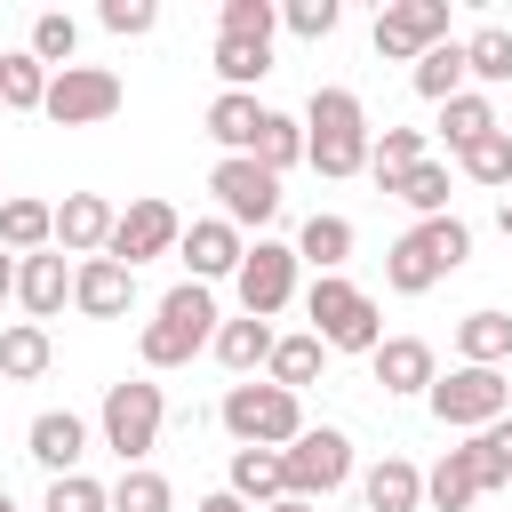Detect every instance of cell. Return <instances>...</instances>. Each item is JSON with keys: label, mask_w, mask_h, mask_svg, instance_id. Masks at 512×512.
<instances>
[{"label": "cell", "mask_w": 512, "mask_h": 512, "mask_svg": "<svg viewBox=\"0 0 512 512\" xmlns=\"http://www.w3.org/2000/svg\"><path fill=\"white\" fill-rule=\"evenodd\" d=\"M304 160L320 176H360L368 168V112L352 88H312L304 104Z\"/></svg>", "instance_id": "obj_1"}, {"label": "cell", "mask_w": 512, "mask_h": 512, "mask_svg": "<svg viewBox=\"0 0 512 512\" xmlns=\"http://www.w3.org/2000/svg\"><path fill=\"white\" fill-rule=\"evenodd\" d=\"M464 256H472V232H464L456 216H424L416 232L392 240V256H384V288H392V296H424V288H440Z\"/></svg>", "instance_id": "obj_2"}, {"label": "cell", "mask_w": 512, "mask_h": 512, "mask_svg": "<svg viewBox=\"0 0 512 512\" xmlns=\"http://www.w3.org/2000/svg\"><path fill=\"white\" fill-rule=\"evenodd\" d=\"M208 336H216V296H208L200 280H176V288L160 296V320H144L136 352H144V368H184Z\"/></svg>", "instance_id": "obj_3"}, {"label": "cell", "mask_w": 512, "mask_h": 512, "mask_svg": "<svg viewBox=\"0 0 512 512\" xmlns=\"http://www.w3.org/2000/svg\"><path fill=\"white\" fill-rule=\"evenodd\" d=\"M304 320L328 352H376L384 344V320H376V296H360L344 272H320L312 296H304Z\"/></svg>", "instance_id": "obj_4"}, {"label": "cell", "mask_w": 512, "mask_h": 512, "mask_svg": "<svg viewBox=\"0 0 512 512\" xmlns=\"http://www.w3.org/2000/svg\"><path fill=\"white\" fill-rule=\"evenodd\" d=\"M96 424H104V448L120 456V472H128V464H144V456L160 448L168 400H160V384L128 376V384H104V408H96Z\"/></svg>", "instance_id": "obj_5"}, {"label": "cell", "mask_w": 512, "mask_h": 512, "mask_svg": "<svg viewBox=\"0 0 512 512\" xmlns=\"http://www.w3.org/2000/svg\"><path fill=\"white\" fill-rule=\"evenodd\" d=\"M424 400L448 432H488L496 416H512V376L504 368H448V376H432Z\"/></svg>", "instance_id": "obj_6"}, {"label": "cell", "mask_w": 512, "mask_h": 512, "mask_svg": "<svg viewBox=\"0 0 512 512\" xmlns=\"http://www.w3.org/2000/svg\"><path fill=\"white\" fill-rule=\"evenodd\" d=\"M216 416H224V432H232L240 448H288V440L304 432V408H296V392H280V384H232Z\"/></svg>", "instance_id": "obj_7"}, {"label": "cell", "mask_w": 512, "mask_h": 512, "mask_svg": "<svg viewBox=\"0 0 512 512\" xmlns=\"http://www.w3.org/2000/svg\"><path fill=\"white\" fill-rule=\"evenodd\" d=\"M280 472H288V496L320 504V496H336V488L352 480V440H344L336 424H304V432L280 448Z\"/></svg>", "instance_id": "obj_8"}, {"label": "cell", "mask_w": 512, "mask_h": 512, "mask_svg": "<svg viewBox=\"0 0 512 512\" xmlns=\"http://www.w3.org/2000/svg\"><path fill=\"white\" fill-rule=\"evenodd\" d=\"M120 72L112 64H64V72H48V96H40V112L56 120V128H96V120H112L120 112Z\"/></svg>", "instance_id": "obj_9"}, {"label": "cell", "mask_w": 512, "mask_h": 512, "mask_svg": "<svg viewBox=\"0 0 512 512\" xmlns=\"http://www.w3.org/2000/svg\"><path fill=\"white\" fill-rule=\"evenodd\" d=\"M176 240H184V216H176L168 200H128V208L112 216V240H104V256L136 272V264H152V256H168Z\"/></svg>", "instance_id": "obj_10"}, {"label": "cell", "mask_w": 512, "mask_h": 512, "mask_svg": "<svg viewBox=\"0 0 512 512\" xmlns=\"http://www.w3.org/2000/svg\"><path fill=\"white\" fill-rule=\"evenodd\" d=\"M208 192H216V208H224V224L240 232V224H272L280 216V176L272 168H256V160H216L208 168Z\"/></svg>", "instance_id": "obj_11"}, {"label": "cell", "mask_w": 512, "mask_h": 512, "mask_svg": "<svg viewBox=\"0 0 512 512\" xmlns=\"http://www.w3.org/2000/svg\"><path fill=\"white\" fill-rule=\"evenodd\" d=\"M232 288H240V312H248V320H272V312H288V296H296V248H280V240H256V248L240 256Z\"/></svg>", "instance_id": "obj_12"}, {"label": "cell", "mask_w": 512, "mask_h": 512, "mask_svg": "<svg viewBox=\"0 0 512 512\" xmlns=\"http://www.w3.org/2000/svg\"><path fill=\"white\" fill-rule=\"evenodd\" d=\"M440 40H448V0H392L376 16V56H392V64H416Z\"/></svg>", "instance_id": "obj_13"}, {"label": "cell", "mask_w": 512, "mask_h": 512, "mask_svg": "<svg viewBox=\"0 0 512 512\" xmlns=\"http://www.w3.org/2000/svg\"><path fill=\"white\" fill-rule=\"evenodd\" d=\"M176 256H184V272L208 288V280H232L240 272V256H248V240L224 224V216H200V224H184V240H176Z\"/></svg>", "instance_id": "obj_14"}, {"label": "cell", "mask_w": 512, "mask_h": 512, "mask_svg": "<svg viewBox=\"0 0 512 512\" xmlns=\"http://www.w3.org/2000/svg\"><path fill=\"white\" fill-rule=\"evenodd\" d=\"M72 304H80L88 320H120V312L136 304V272L112 264V256H80V264H72Z\"/></svg>", "instance_id": "obj_15"}, {"label": "cell", "mask_w": 512, "mask_h": 512, "mask_svg": "<svg viewBox=\"0 0 512 512\" xmlns=\"http://www.w3.org/2000/svg\"><path fill=\"white\" fill-rule=\"evenodd\" d=\"M24 456L48 464V480H64V472H80V456H88V424H80L72 408H40L32 432H24Z\"/></svg>", "instance_id": "obj_16"}, {"label": "cell", "mask_w": 512, "mask_h": 512, "mask_svg": "<svg viewBox=\"0 0 512 512\" xmlns=\"http://www.w3.org/2000/svg\"><path fill=\"white\" fill-rule=\"evenodd\" d=\"M16 304H24L32 320H56V312L72 304V264H64V248L16 256Z\"/></svg>", "instance_id": "obj_17"}, {"label": "cell", "mask_w": 512, "mask_h": 512, "mask_svg": "<svg viewBox=\"0 0 512 512\" xmlns=\"http://www.w3.org/2000/svg\"><path fill=\"white\" fill-rule=\"evenodd\" d=\"M112 200L104 192H64V208H56V248L64 256H104V240H112Z\"/></svg>", "instance_id": "obj_18"}, {"label": "cell", "mask_w": 512, "mask_h": 512, "mask_svg": "<svg viewBox=\"0 0 512 512\" xmlns=\"http://www.w3.org/2000/svg\"><path fill=\"white\" fill-rule=\"evenodd\" d=\"M264 120H272V104H256V96H240V88H224V96L208 104V136L224 144V160H248L256 136H264Z\"/></svg>", "instance_id": "obj_19"}, {"label": "cell", "mask_w": 512, "mask_h": 512, "mask_svg": "<svg viewBox=\"0 0 512 512\" xmlns=\"http://www.w3.org/2000/svg\"><path fill=\"white\" fill-rule=\"evenodd\" d=\"M368 360H376V384H384V392H400V400H408V392H432V376H440L424 336H384Z\"/></svg>", "instance_id": "obj_20"}, {"label": "cell", "mask_w": 512, "mask_h": 512, "mask_svg": "<svg viewBox=\"0 0 512 512\" xmlns=\"http://www.w3.org/2000/svg\"><path fill=\"white\" fill-rule=\"evenodd\" d=\"M208 352L232 368V376H248V368H264L272 360V320H216V336H208Z\"/></svg>", "instance_id": "obj_21"}, {"label": "cell", "mask_w": 512, "mask_h": 512, "mask_svg": "<svg viewBox=\"0 0 512 512\" xmlns=\"http://www.w3.org/2000/svg\"><path fill=\"white\" fill-rule=\"evenodd\" d=\"M232 496L240 504H280L288 496V472H280V448H232Z\"/></svg>", "instance_id": "obj_22"}, {"label": "cell", "mask_w": 512, "mask_h": 512, "mask_svg": "<svg viewBox=\"0 0 512 512\" xmlns=\"http://www.w3.org/2000/svg\"><path fill=\"white\" fill-rule=\"evenodd\" d=\"M48 360H56V344H48L40 320H8V328H0V376H8V384L48 376Z\"/></svg>", "instance_id": "obj_23"}, {"label": "cell", "mask_w": 512, "mask_h": 512, "mask_svg": "<svg viewBox=\"0 0 512 512\" xmlns=\"http://www.w3.org/2000/svg\"><path fill=\"white\" fill-rule=\"evenodd\" d=\"M360 496H368V512H416L424 504V472L408 456H384V464H368Z\"/></svg>", "instance_id": "obj_24"}, {"label": "cell", "mask_w": 512, "mask_h": 512, "mask_svg": "<svg viewBox=\"0 0 512 512\" xmlns=\"http://www.w3.org/2000/svg\"><path fill=\"white\" fill-rule=\"evenodd\" d=\"M456 352H464V368H504L512 360V312H464Z\"/></svg>", "instance_id": "obj_25"}, {"label": "cell", "mask_w": 512, "mask_h": 512, "mask_svg": "<svg viewBox=\"0 0 512 512\" xmlns=\"http://www.w3.org/2000/svg\"><path fill=\"white\" fill-rule=\"evenodd\" d=\"M56 240V208L48 200H0V248L8 256H40Z\"/></svg>", "instance_id": "obj_26"}, {"label": "cell", "mask_w": 512, "mask_h": 512, "mask_svg": "<svg viewBox=\"0 0 512 512\" xmlns=\"http://www.w3.org/2000/svg\"><path fill=\"white\" fill-rule=\"evenodd\" d=\"M320 360H328V344H320L312 328H304V336H272V360H264L272 376H264V384H280V392H304V384L320 376Z\"/></svg>", "instance_id": "obj_27"}, {"label": "cell", "mask_w": 512, "mask_h": 512, "mask_svg": "<svg viewBox=\"0 0 512 512\" xmlns=\"http://www.w3.org/2000/svg\"><path fill=\"white\" fill-rule=\"evenodd\" d=\"M472 496H480V472H472L464 448H448V456L424 472V504H432V512H472Z\"/></svg>", "instance_id": "obj_28"}, {"label": "cell", "mask_w": 512, "mask_h": 512, "mask_svg": "<svg viewBox=\"0 0 512 512\" xmlns=\"http://www.w3.org/2000/svg\"><path fill=\"white\" fill-rule=\"evenodd\" d=\"M424 160V128H384V136H368V176L384 184V192H400V176Z\"/></svg>", "instance_id": "obj_29"}, {"label": "cell", "mask_w": 512, "mask_h": 512, "mask_svg": "<svg viewBox=\"0 0 512 512\" xmlns=\"http://www.w3.org/2000/svg\"><path fill=\"white\" fill-rule=\"evenodd\" d=\"M40 96H48V64H32V48H0V104L40 112Z\"/></svg>", "instance_id": "obj_30"}, {"label": "cell", "mask_w": 512, "mask_h": 512, "mask_svg": "<svg viewBox=\"0 0 512 512\" xmlns=\"http://www.w3.org/2000/svg\"><path fill=\"white\" fill-rule=\"evenodd\" d=\"M416 96H432V104L464 96V40H440V48L416 56Z\"/></svg>", "instance_id": "obj_31"}, {"label": "cell", "mask_w": 512, "mask_h": 512, "mask_svg": "<svg viewBox=\"0 0 512 512\" xmlns=\"http://www.w3.org/2000/svg\"><path fill=\"white\" fill-rule=\"evenodd\" d=\"M344 256H352V224H344V216H304V232H296V264L336 272Z\"/></svg>", "instance_id": "obj_32"}, {"label": "cell", "mask_w": 512, "mask_h": 512, "mask_svg": "<svg viewBox=\"0 0 512 512\" xmlns=\"http://www.w3.org/2000/svg\"><path fill=\"white\" fill-rule=\"evenodd\" d=\"M104 504H112V512H176V488H168L152 464H128L120 488H104Z\"/></svg>", "instance_id": "obj_33"}, {"label": "cell", "mask_w": 512, "mask_h": 512, "mask_svg": "<svg viewBox=\"0 0 512 512\" xmlns=\"http://www.w3.org/2000/svg\"><path fill=\"white\" fill-rule=\"evenodd\" d=\"M464 456H472V472H480V496H488V488H504V480H512V416H496L488 432H472V440H464Z\"/></svg>", "instance_id": "obj_34"}, {"label": "cell", "mask_w": 512, "mask_h": 512, "mask_svg": "<svg viewBox=\"0 0 512 512\" xmlns=\"http://www.w3.org/2000/svg\"><path fill=\"white\" fill-rule=\"evenodd\" d=\"M464 72H472V80H488V88H496V80H512V24H480V32L464 40Z\"/></svg>", "instance_id": "obj_35"}, {"label": "cell", "mask_w": 512, "mask_h": 512, "mask_svg": "<svg viewBox=\"0 0 512 512\" xmlns=\"http://www.w3.org/2000/svg\"><path fill=\"white\" fill-rule=\"evenodd\" d=\"M440 128H448V144L464 152V144H480V136H496V104L464 88V96H448V104H440Z\"/></svg>", "instance_id": "obj_36"}, {"label": "cell", "mask_w": 512, "mask_h": 512, "mask_svg": "<svg viewBox=\"0 0 512 512\" xmlns=\"http://www.w3.org/2000/svg\"><path fill=\"white\" fill-rule=\"evenodd\" d=\"M456 168H464L472 184H496V192H504V184H512V128H496V136L464 144V152H456Z\"/></svg>", "instance_id": "obj_37"}, {"label": "cell", "mask_w": 512, "mask_h": 512, "mask_svg": "<svg viewBox=\"0 0 512 512\" xmlns=\"http://www.w3.org/2000/svg\"><path fill=\"white\" fill-rule=\"evenodd\" d=\"M272 24H280V8H272V0H224L216 40H256V48H272Z\"/></svg>", "instance_id": "obj_38"}, {"label": "cell", "mask_w": 512, "mask_h": 512, "mask_svg": "<svg viewBox=\"0 0 512 512\" xmlns=\"http://www.w3.org/2000/svg\"><path fill=\"white\" fill-rule=\"evenodd\" d=\"M72 48H80V24H72L64 8H48V16H32V64H48V72H64V64H72Z\"/></svg>", "instance_id": "obj_39"}, {"label": "cell", "mask_w": 512, "mask_h": 512, "mask_svg": "<svg viewBox=\"0 0 512 512\" xmlns=\"http://www.w3.org/2000/svg\"><path fill=\"white\" fill-rule=\"evenodd\" d=\"M248 160H256V168H272V176H280V168H296V160H304V120H288V112H272Z\"/></svg>", "instance_id": "obj_40"}, {"label": "cell", "mask_w": 512, "mask_h": 512, "mask_svg": "<svg viewBox=\"0 0 512 512\" xmlns=\"http://www.w3.org/2000/svg\"><path fill=\"white\" fill-rule=\"evenodd\" d=\"M216 72H224V88H256L264 72H272V48H256V40H216Z\"/></svg>", "instance_id": "obj_41"}, {"label": "cell", "mask_w": 512, "mask_h": 512, "mask_svg": "<svg viewBox=\"0 0 512 512\" xmlns=\"http://www.w3.org/2000/svg\"><path fill=\"white\" fill-rule=\"evenodd\" d=\"M392 200H408L416 216H448V168H440V160H416V168L400 176Z\"/></svg>", "instance_id": "obj_42"}, {"label": "cell", "mask_w": 512, "mask_h": 512, "mask_svg": "<svg viewBox=\"0 0 512 512\" xmlns=\"http://www.w3.org/2000/svg\"><path fill=\"white\" fill-rule=\"evenodd\" d=\"M40 512H112V504H104V480L64 472V480H48V504H40Z\"/></svg>", "instance_id": "obj_43"}, {"label": "cell", "mask_w": 512, "mask_h": 512, "mask_svg": "<svg viewBox=\"0 0 512 512\" xmlns=\"http://www.w3.org/2000/svg\"><path fill=\"white\" fill-rule=\"evenodd\" d=\"M336 16H344L336 0H288V8H280V24H288L296 40H328V32H336Z\"/></svg>", "instance_id": "obj_44"}, {"label": "cell", "mask_w": 512, "mask_h": 512, "mask_svg": "<svg viewBox=\"0 0 512 512\" xmlns=\"http://www.w3.org/2000/svg\"><path fill=\"white\" fill-rule=\"evenodd\" d=\"M96 24H104V32H120V40H136V32H152V24H160V8H152V0H104V8H96Z\"/></svg>", "instance_id": "obj_45"}, {"label": "cell", "mask_w": 512, "mask_h": 512, "mask_svg": "<svg viewBox=\"0 0 512 512\" xmlns=\"http://www.w3.org/2000/svg\"><path fill=\"white\" fill-rule=\"evenodd\" d=\"M192 512H248V504H240V496H232V488H224V496H200V504H192Z\"/></svg>", "instance_id": "obj_46"}, {"label": "cell", "mask_w": 512, "mask_h": 512, "mask_svg": "<svg viewBox=\"0 0 512 512\" xmlns=\"http://www.w3.org/2000/svg\"><path fill=\"white\" fill-rule=\"evenodd\" d=\"M8 296H16V256L0 248V304H8Z\"/></svg>", "instance_id": "obj_47"}, {"label": "cell", "mask_w": 512, "mask_h": 512, "mask_svg": "<svg viewBox=\"0 0 512 512\" xmlns=\"http://www.w3.org/2000/svg\"><path fill=\"white\" fill-rule=\"evenodd\" d=\"M496 232L512 240V184H504V200H496Z\"/></svg>", "instance_id": "obj_48"}, {"label": "cell", "mask_w": 512, "mask_h": 512, "mask_svg": "<svg viewBox=\"0 0 512 512\" xmlns=\"http://www.w3.org/2000/svg\"><path fill=\"white\" fill-rule=\"evenodd\" d=\"M264 512H320V504H304V496H280V504H264Z\"/></svg>", "instance_id": "obj_49"}, {"label": "cell", "mask_w": 512, "mask_h": 512, "mask_svg": "<svg viewBox=\"0 0 512 512\" xmlns=\"http://www.w3.org/2000/svg\"><path fill=\"white\" fill-rule=\"evenodd\" d=\"M0 512H16V496H8V488H0Z\"/></svg>", "instance_id": "obj_50"}]
</instances>
